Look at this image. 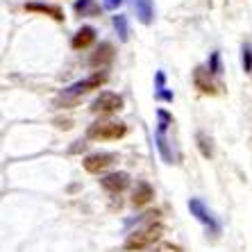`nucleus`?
Masks as SVG:
<instances>
[{
	"label": "nucleus",
	"mask_w": 252,
	"mask_h": 252,
	"mask_svg": "<svg viewBox=\"0 0 252 252\" xmlns=\"http://www.w3.org/2000/svg\"><path fill=\"white\" fill-rule=\"evenodd\" d=\"M164 234H166L164 223H159V220H148L146 225H141V227H136L134 232H129L125 243H123V248L127 252H141V250H146V248L155 246Z\"/></svg>",
	"instance_id": "obj_1"
},
{
	"label": "nucleus",
	"mask_w": 252,
	"mask_h": 252,
	"mask_svg": "<svg viewBox=\"0 0 252 252\" xmlns=\"http://www.w3.org/2000/svg\"><path fill=\"white\" fill-rule=\"evenodd\" d=\"M127 134V125L121 121H95L87 127V139L91 141H118Z\"/></svg>",
	"instance_id": "obj_2"
},
{
	"label": "nucleus",
	"mask_w": 252,
	"mask_h": 252,
	"mask_svg": "<svg viewBox=\"0 0 252 252\" xmlns=\"http://www.w3.org/2000/svg\"><path fill=\"white\" fill-rule=\"evenodd\" d=\"M105 82H107V73L105 70H95L94 75L84 77L80 82L70 84L68 89H64V95H68V98H80V95L89 94V91H94V89H100Z\"/></svg>",
	"instance_id": "obj_3"
},
{
	"label": "nucleus",
	"mask_w": 252,
	"mask_h": 252,
	"mask_svg": "<svg viewBox=\"0 0 252 252\" xmlns=\"http://www.w3.org/2000/svg\"><path fill=\"white\" fill-rule=\"evenodd\" d=\"M123 109V98L114 91H102L98 98L91 102V112L100 114V116H112V114Z\"/></svg>",
	"instance_id": "obj_4"
},
{
	"label": "nucleus",
	"mask_w": 252,
	"mask_h": 252,
	"mask_svg": "<svg viewBox=\"0 0 252 252\" xmlns=\"http://www.w3.org/2000/svg\"><path fill=\"white\" fill-rule=\"evenodd\" d=\"M116 159L118 157L114 153H94L82 159V166L91 175H100V173H105L107 168H112V166L116 164Z\"/></svg>",
	"instance_id": "obj_5"
},
{
	"label": "nucleus",
	"mask_w": 252,
	"mask_h": 252,
	"mask_svg": "<svg viewBox=\"0 0 252 252\" xmlns=\"http://www.w3.org/2000/svg\"><path fill=\"white\" fill-rule=\"evenodd\" d=\"M189 211H191V216L198 218L200 223L205 225L209 232H214V234H218V232H220V227H218V220L214 218V214L207 209V205L200 198H191V200H189Z\"/></svg>",
	"instance_id": "obj_6"
},
{
	"label": "nucleus",
	"mask_w": 252,
	"mask_h": 252,
	"mask_svg": "<svg viewBox=\"0 0 252 252\" xmlns=\"http://www.w3.org/2000/svg\"><path fill=\"white\" fill-rule=\"evenodd\" d=\"M214 73H211L209 68H205V66H198V68L193 70V84L195 89H198L200 94L205 95H218L220 94V87H218L216 82H214Z\"/></svg>",
	"instance_id": "obj_7"
},
{
	"label": "nucleus",
	"mask_w": 252,
	"mask_h": 252,
	"mask_svg": "<svg viewBox=\"0 0 252 252\" xmlns=\"http://www.w3.org/2000/svg\"><path fill=\"white\" fill-rule=\"evenodd\" d=\"M100 184H102V189L105 191H109V193H121V191H125L129 184V175L125 173V170H116V173H109V175H105L102 180H100Z\"/></svg>",
	"instance_id": "obj_8"
},
{
	"label": "nucleus",
	"mask_w": 252,
	"mask_h": 252,
	"mask_svg": "<svg viewBox=\"0 0 252 252\" xmlns=\"http://www.w3.org/2000/svg\"><path fill=\"white\" fill-rule=\"evenodd\" d=\"M114 57H116V53H114V46L109 41H102L98 48H95V53L91 55L89 64L94 66V68H105V66H109L114 62Z\"/></svg>",
	"instance_id": "obj_9"
},
{
	"label": "nucleus",
	"mask_w": 252,
	"mask_h": 252,
	"mask_svg": "<svg viewBox=\"0 0 252 252\" xmlns=\"http://www.w3.org/2000/svg\"><path fill=\"white\" fill-rule=\"evenodd\" d=\"M155 200V189L150 187V182H146V180H139L134 187V191H132V205L136 207V209H141V207L150 205Z\"/></svg>",
	"instance_id": "obj_10"
},
{
	"label": "nucleus",
	"mask_w": 252,
	"mask_h": 252,
	"mask_svg": "<svg viewBox=\"0 0 252 252\" xmlns=\"http://www.w3.org/2000/svg\"><path fill=\"white\" fill-rule=\"evenodd\" d=\"M94 41H95V30L91 28V25H84V28H80L75 34H73L70 46L75 48V50H84V48H89Z\"/></svg>",
	"instance_id": "obj_11"
},
{
	"label": "nucleus",
	"mask_w": 252,
	"mask_h": 252,
	"mask_svg": "<svg viewBox=\"0 0 252 252\" xmlns=\"http://www.w3.org/2000/svg\"><path fill=\"white\" fill-rule=\"evenodd\" d=\"M132 5L136 9V18H139L143 25H150L155 18V7L153 0H132Z\"/></svg>",
	"instance_id": "obj_12"
},
{
	"label": "nucleus",
	"mask_w": 252,
	"mask_h": 252,
	"mask_svg": "<svg viewBox=\"0 0 252 252\" xmlns=\"http://www.w3.org/2000/svg\"><path fill=\"white\" fill-rule=\"evenodd\" d=\"M25 12H39V14H46V16L55 18V21H64V12L59 7H53V5H46V2H28L25 5Z\"/></svg>",
	"instance_id": "obj_13"
},
{
	"label": "nucleus",
	"mask_w": 252,
	"mask_h": 252,
	"mask_svg": "<svg viewBox=\"0 0 252 252\" xmlns=\"http://www.w3.org/2000/svg\"><path fill=\"white\" fill-rule=\"evenodd\" d=\"M155 143H157V148H159L161 159H164L166 164H173V161H175V157H173V150H170V146H168V139H166V129L164 127H157Z\"/></svg>",
	"instance_id": "obj_14"
},
{
	"label": "nucleus",
	"mask_w": 252,
	"mask_h": 252,
	"mask_svg": "<svg viewBox=\"0 0 252 252\" xmlns=\"http://www.w3.org/2000/svg\"><path fill=\"white\" fill-rule=\"evenodd\" d=\"M195 141H198V148H200V153H202V157L205 159L214 157V146H211V139L205 134V132H198V134H195Z\"/></svg>",
	"instance_id": "obj_15"
},
{
	"label": "nucleus",
	"mask_w": 252,
	"mask_h": 252,
	"mask_svg": "<svg viewBox=\"0 0 252 252\" xmlns=\"http://www.w3.org/2000/svg\"><path fill=\"white\" fill-rule=\"evenodd\" d=\"M114 28H116L118 36H121V41H127L129 39V28H127V16H123V14H118V16H114Z\"/></svg>",
	"instance_id": "obj_16"
},
{
	"label": "nucleus",
	"mask_w": 252,
	"mask_h": 252,
	"mask_svg": "<svg viewBox=\"0 0 252 252\" xmlns=\"http://www.w3.org/2000/svg\"><path fill=\"white\" fill-rule=\"evenodd\" d=\"M241 62H243V70L246 73H252V48L250 46H243V50H241Z\"/></svg>",
	"instance_id": "obj_17"
},
{
	"label": "nucleus",
	"mask_w": 252,
	"mask_h": 252,
	"mask_svg": "<svg viewBox=\"0 0 252 252\" xmlns=\"http://www.w3.org/2000/svg\"><path fill=\"white\" fill-rule=\"evenodd\" d=\"M209 70L214 73V75H218V73H223V66H220V55L214 53L209 59Z\"/></svg>",
	"instance_id": "obj_18"
},
{
	"label": "nucleus",
	"mask_w": 252,
	"mask_h": 252,
	"mask_svg": "<svg viewBox=\"0 0 252 252\" xmlns=\"http://www.w3.org/2000/svg\"><path fill=\"white\" fill-rule=\"evenodd\" d=\"M91 2H94V0H77V2H75V12L77 14H84L89 9V5H91Z\"/></svg>",
	"instance_id": "obj_19"
},
{
	"label": "nucleus",
	"mask_w": 252,
	"mask_h": 252,
	"mask_svg": "<svg viewBox=\"0 0 252 252\" xmlns=\"http://www.w3.org/2000/svg\"><path fill=\"white\" fill-rule=\"evenodd\" d=\"M155 252H182V250H180V246H173V243H161Z\"/></svg>",
	"instance_id": "obj_20"
},
{
	"label": "nucleus",
	"mask_w": 252,
	"mask_h": 252,
	"mask_svg": "<svg viewBox=\"0 0 252 252\" xmlns=\"http://www.w3.org/2000/svg\"><path fill=\"white\" fill-rule=\"evenodd\" d=\"M157 98L159 100H166V102H173V94H170V91H166V89L157 91Z\"/></svg>",
	"instance_id": "obj_21"
},
{
	"label": "nucleus",
	"mask_w": 252,
	"mask_h": 252,
	"mask_svg": "<svg viewBox=\"0 0 252 252\" xmlns=\"http://www.w3.org/2000/svg\"><path fill=\"white\" fill-rule=\"evenodd\" d=\"M164 84H166V75H164V73H161V70H157V91H161V89H166Z\"/></svg>",
	"instance_id": "obj_22"
},
{
	"label": "nucleus",
	"mask_w": 252,
	"mask_h": 252,
	"mask_svg": "<svg viewBox=\"0 0 252 252\" xmlns=\"http://www.w3.org/2000/svg\"><path fill=\"white\" fill-rule=\"evenodd\" d=\"M121 2H123V0H105V9H118Z\"/></svg>",
	"instance_id": "obj_23"
}]
</instances>
